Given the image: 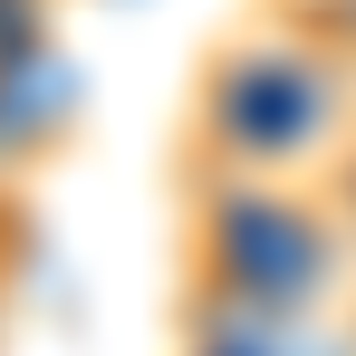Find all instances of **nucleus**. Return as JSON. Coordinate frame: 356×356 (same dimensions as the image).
<instances>
[{
	"label": "nucleus",
	"mask_w": 356,
	"mask_h": 356,
	"mask_svg": "<svg viewBox=\"0 0 356 356\" xmlns=\"http://www.w3.org/2000/svg\"><path fill=\"white\" fill-rule=\"evenodd\" d=\"M347 337H356V280H347Z\"/></svg>",
	"instance_id": "nucleus-6"
},
{
	"label": "nucleus",
	"mask_w": 356,
	"mask_h": 356,
	"mask_svg": "<svg viewBox=\"0 0 356 356\" xmlns=\"http://www.w3.org/2000/svg\"><path fill=\"white\" fill-rule=\"evenodd\" d=\"M356 125V58H337L318 29L270 19L202 58L193 87V174H270L318 183Z\"/></svg>",
	"instance_id": "nucleus-1"
},
{
	"label": "nucleus",
	"mask_w": 356,
	"mask_h": 356,
	"mask_svg": "<svg viewBox=\"0 0 356 356\" xmlns=\"http://www.w3.org/2000/svg\"><path fill=\"white\" fill-rule=\"evenodd\" d=\"M174 356H356V337H347V308L270 318V308L183 298V347H174Z\"/></svg>",
	"instance_id": "nucleus-4"
},
{
	"label": "nucleus",
	"mask_w": 356,
	"mask_h": 356,
	"mask_svg": "<svg viewBox=\"0 0 356 356\" xmlns=\"http://www.w3.org/2000/svg\"><path fill=\"white\" fill-rule=\"evenodd\" d=\"M77 125V67L49 29L0 39V174H29L39 154H58Z\"/></svg>",
	"instance_id": "nucleus-3"
},
{
	"label": "nucleus",
	"mask_w": 356,
	"mask_h": 356,
	"mask_svg": "<svg viewBox=\"0 0 356 356\" xmlns=\"http://www.w3.org/2000/svg\"><path fill=\"white\" fill-rule=\"evenodd\" d=\"M347 280L356 241L318 183L193 174V298L318 318V308H347Z\"/></svg>",
	"instance_id": "nucleus-2"
},
{
	"label": "nucleus",
	"mask_w": 356,
	"mask_h": 356,
	"mask_svg": "<svg viewBox=\"0 0 356 356\" xmlns=\"http://www.w3.org/2000/svg\"><path fill=\"white\" fill-rule=\"evenodd\" d=\"M318 193L337 202V222H347V241H356V125H347V145H337V164L318 174Z\"/></svg>",
	"instance_id": "nucleus-5"
}]
</instances>
